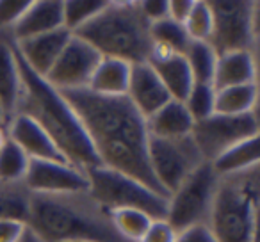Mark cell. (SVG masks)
Masks as SVG:
<instances>
[{
    "label": "cell",
    "mask_w": 260,
    "mask_h": 242,
    "mask_svg": "<svg viewBox=\"0 0 260 242\" xmlns=\"http://www.w3.org/2000/svg\"><path fill=\"white\" fill-rule=\"evenodd\" d=\"M6 137H8V135H6V128H0V146L4 145Z\"/></svg>",
    "instance_id": "cell-40"
},
{
    "label": "cell",
    "mask_w": 260,
    "mask_h": 242,
    "mask_svg": "<svg viewBox=\"0 0 260 242\" xmlns=\"http://www.w3.org/2000/svg\"><path fill=\"white\" fill-rule=\"evenodd\" d=\"M30 191L23 182L4 184L0 182V221H18L27 226Z\"/></svg>",
    "instance_id": "cell-24"
},
{
    "label": "cell",
    "mask_w": 260,
    "mask_h": 242,
    "mask_svg": "<svg viewBox=\"0 0 260 242\" xmlns=\"http://www.w3.org/2000/svg\"><path fill=\"white\" fill-rule=\"evenodd\" d=\"M20 66L13 43L6 34H0V101L4 105L9 119L15 116L16 101L20 94Z\"/></svg>",
    "instance_id": "cell-21"
},
{
    "label": "cell",
    "mask_w": 260,
    "mask_h": 242,
    "mask_svg": "<svg viewBox=\"0 0 260 242\" xmlns=\"http://www.w3.org/2000/svg\"><path fill=\"white\" fill-rule=\"evenodd\" d=\"M203 162L205 160H203L192 135L177 139L148 137L150 169L168 198Z\"/></svg>",
    "instance_id": "cell-9"
},
{
    "label": "cell",
    "mask_w": 260,
    "mask_h": 242,
    "mask_svg": "<svg viewBox=\"0 0 260 242\" xmlns=\"http://www.w3.org/2000/svg\"><path fill=\"white\" fill-rule=\"evenodd\" d=\"M105 4H107V0H62L64 29H68L73 34L84 23L93 20L105 8Z\"/></svg>",
    "instance_id": "cell-29"
},
{
    "label": "cell",
    "mask_w": 260,
    "mask_h": 242,
    "mask_svg": "<svg viewBox=\"0 0 260 242\" xmlns=\"http://www.w3.org/2000/svg\"><path fill=\"white\" fill-rule=\"evenodd\" d=\"M64 27L62 0H30L22 18L13 25L6 36L11 41H23L41 34L54 32Z\"/></svg>",
    "instance_id": "cell-16"
},
{
    "label": "cell",
    "mask_w": 260,
    "mask_h": 242,
    "mask_svg": "<svg viewBox=\"0 0 260 242\" xmlns=\"http://www.w3.org/2000/svg\"><path fill=\"white\" fill-rule=\"evenodd\" d=\"M219 177L241 173V171L251 169L260 166V148L258 137H251L248 141H242L239 145L232 146L224 153H221L214 162H210Z\"/></svg>",
    "instance_id": "cell-22"
},
{
    "label": "cell",
    "mask_w": 260,
    "mask_h": 242,
    "mask_svg": "<svg viewBox=\"0 0 260 242\" xmlns=\"http://www.w3.org/2000/svg\"><path fill=\"white\" fill-rule=\"evenodd\" d=\"M132 64L119 59L102 57L89 80L91 93L100 96H126Z\"/></svg>",
    "instance_id": "cell-20"
},
{
    "label": "cell",
    "mask_w": 260,
    "mask_h": 242,
    "mask_svg": "<svg viewBox=\"0 0 260 242\" xmlns=\"http://www.w3.org/2000/svg\"><path fill=\"white\" fill-rule=\"evenodd\" d=\"M214 101H216V89L210 84H194L184 100V105L196 123L214 114Z\"/></svg>",
    "instance_id": "cell-31"
},
{
    "label": "cell",
    "mask_w": 260,
    "mask_h": 242,
    "mask_svg": "<svg viewBox=\"0 0 260 242\" xmlns=\"http://www.w3.org/2000/svg\"><path fill=\"white\" fill-rule=\"evenodd\" d=\"M212 11V36L209 45L217 55L258 48V2L209 0Z\"/></svg>",
    "instance_id": "cell-7"
},
{
    "label": "cell",
    "mask_w": 260,
    "mask_h": 242,
    "mask_svg": "<svg viewBox=\"0 0 260 242\" xmlns=\"http://www.w3.org/2000/svg\"><path fill=\"white\" fill-rule=\"evenodd\" d=\"M194 121L185 109L184 101L170 100L162 109L146 118L148 137L159 139H177L191 135Z\"/></svg>",
    "instance_id": "cell-19"
},
{
    "label": "cell",
    "mask_w": 260,
    "mask_h": 242,
    "mask_svg": "<svg viewBox=\"0 0 260 242\" xmlns=\"http://www.w3.org/2000/svg\"><path fill=\"white\" fill-rule=\"evenodd\" d=\"M258 134L260 127L256 111L241 116L212 114L207 119L196 121L191 132L205 162H214L232 146L251 137H258Z\"/></svg>",
    "instance_id": "cell-10"
},
{
    "label": "cell",
    "mask_w": 260,
    "mask_h": 242,
    "mask_svg": "<svg viewBox=\"0 0 260 242\" xmlns=\"http://www.w3.org/2000/svg\"><path fill=\"white\" fill-rule=\"evenodd\" d=\"M217 184L219 175L214 171L212 164L203 162L168 198L166 221L175 231L209 223Z\"/></svg>",
    "instance_id": "cell-8"
},
{
    "label": "cell",
    "mask_w": 260,
    "mask_h": 242,
    "mask_svg": "<svg viewBox=\"0 0 260 242\" xmlns=\"http://www.w3.org/2000/svg\"><path fill=\"white\" fill-rule=\"evenodd\" d=\"M256 100H258V89L256 84H246V86H234L226 89L216 91V101H214V114L224 116H241L256 111Z\"/></svg>",
    "instance_id": "cell-23"
},
{
    "label": "cell",
    "mask_w": 260,
    "mask_h": 242,
    "mask_svg": "<svg viewBox=\"0 0 260 242\" xmlns=\"http://www.w3.org/2000/svg\"><path fill=\"white\" fill-rule=\"evenodd\" d=\"M18 242H43V240H40V238H38L36 235L29 230V228H25V231H23L22 238H20Z\"/></svg>",
    "instance_id": "cell-38"
},
{
    "label": "cell",
    "mask_w": 260,
    "mask_h": 242,
    "mask_svg": "<svg viewBox=\"0 0 260 242\" xmlns=\"http://www.w3.org/2000/svg\"><path fill=\"white\" fill-rule=\"evenodd\" d=\"M148 64L157 73L162 86L170 93L171 100L184 101L187 98L189 91L194 86V80H192L185 55L153 48L152 57L148 59Z\"/></svg>",
    "instance_id": "cell-17"
},
{
    "label": "cell",
    "mask_w": 260,
    "mask_h": 242,
    "mask_svg": "<svg viewBox=\"0 0 260 242\" xmlns=\"http://www.w3.org/2000/svg\"><path fill=\"white\" fill-rule=\"evenodd\" d=\"M189 70L194 84H210L212 86L214 72H216L217 54L209 43L202 41H191L187 52H185Z\"/></svg>",
    "instance_id": "cell-27"
},
{
    "label": "cell",
    "mask_w": 260,
    "mask_h": 242,
    "mask_svg": "<svg viewBox=\"0 0 260 242\" xmlns=\"http://www.w3.org/2000/svg\"><path fill=\"white\" fill-rule=\"evenodd\" d=\"M150 36L153 41V48L171 54L185 55L191 38L187 36V30L182 23H177L170 18H164L150 25Z\"/></svg>",
    "instance_id": "cell-25"
},
{
    "label": "cell",
    "mask_w": 260,
    "mask_h": 242,
    "mask_svg": "<svg viewBox=\"0 0 260 242\" xmlns=\"http://www.w3.org/2000/svg\"><path fill=\"white\" fill-rule=\"evenodd\" d=\"M25 228V224L18 221H0V242H18Z\"/></svg>",
    "instance_id": "cell-37"
},
{
    "label": "cell",
    "mask_w": 260,
    "mask_h": 242,
    "mask_svg": "<svg viewBox=\"0 0 260 242\" xmlns=\"http://www.w3.org/2000/svg\"><path fill=\"white\" fill-rule=\"evenodd\" d=\"M175 242H216L212 231L207 224H198V226L185 228L182 231H177Z\"/></svg>",
    "instance_id": "cell-35"
},
{
    "label": "cell",
    "mask_w": 260,
    "mask_h": 242,
    "mask_svg": "<svg viewBox=\"0 0 260 242\" xmlns=\"http://www.w3.org/2000/svg\"><path fill=\"white\" fill-rule=\"evenodd\" d=\"M184 27L191 41L209 43L212 36V11H210L209 0H194Z\"/></svg>",
    "instance_id": "cell-30"
},
{
    "label": "cell",
    "mask_w": 260,
    "mask_h": 242,
    "mask_svg": "<svg viewBox=\"0 0 260 242\" xmlns=\"http://www.w3.org/2000/svg\"><path fill=\"white\" fill-rule=\"evenodd\" d=\"M139 8L150 25L168 18V0H139Z\"/></svg>",
    "instance_id": "cell-34"
},
{
    "label": "cell",
    "mask_w": 260,
    "mask_h": 242,
    "mask_svg": "<svg viewBox=\"0 0 260 242\" xmlns=\"http://www.w3.org/2000/svg\"><path fill=\"white\" fill-rule=\"evenodd\" d=\"M30 0H0V34H8L22 18Z\"/></svg>",
    "instance_id": "cell-32"
},
{
    "label": "cell",
    "mask_w": 260,
    "mask_h": 242,
    "mask_svg": "<svg viewBox=\"0 0 260 242\" xmlns=\"http://www.w3.org/2000/svg\"><path fill=\"white\" fill-rule=\"evenodd\" d=\"M109 216H111V223L114 226L116 233L125 242H139L145 237L152 221H155L148 214L134 209L112 210V212H109Z\"/></svg>",
    "instance_id": "cell-26"
},
{
    "label": "cell",
    "mask_w": 260,
    "mask_h": 242,
    "mask_svg": "<svg viewBox=\"0 0 260 242\" xmlns=\"http://www.w3.org/2000/svg\"><path fill=\"white\" fill-rule=\"evenodd\" d=\"M72 38V32L64 27L54 30V32L41 34L36 38H29L23 41H11L16 54L22 57V61L36 73L38 77L45 79L55 61L59 59L61 52L64 50L66 43Z\"/></svg>",
    "instance_id": "cell-14"
},
{
    "label": "cell",
    "mask_w": 260,
    "mask_h": 242,
    "mask_svg": "<svg viewBox=\"0 0 260 242\" xmlns=\"http://www.w3.org/2000/svg\"><path fill=\"white\" fill-rule=\"evenodd\" d=\"M61 94L80 119L100 166L128 175L166 196L148 164L146 119L128 98L100 96L89 89L64 91Z\"/></svg>",
    "instance_id": "cell-1"
},
{
    "label": "cell",
    "mask_w": 260,
    "mask_h": 242,
    "mask_svg": "<svg viewBox=\"0 0 260 242\" xmlns=\"http://www.w3.org/2000/svg\"><path fill=\"white\" fill-rule=\"evenodd\" d=\"M6 135L11 139L30 160H54V162H68L61 150L41 127H38L27 116L15 114L8 121Z\"/></svg>",
    "instance_id": "cell-13"
},
{
    "label": "cell",
    "mask_w": 260,
    "mask_h": 242,
    "mask_svg": "<svg viewBox=\"0 0 260 242\" xmlns=\"http://www.w3.org/2000/svg\"><path fill=\"white\" fill-rule=\"evenodd\" d=\"M8 121H9V116H8V112H6L4 105H2V101H0V128H6V127H8Z\"/></svg>",
    "instance_id": "cell-39"
},
{
    "label": "cell",
    "mask_w": 260,
    "mask_h": 242,
    "mask_svg": "<svg viewBox=\"0 0 260 242\" xmlns=\"http://www.w3.org/2000/svg\"><path fill=\"white\" fill-rule=\"evenodd\" d=\"M194 0H168V18L184 25Z\"/></svg>",
    "instance_id": "cell-36"
},
{
    "label": "cell",
    "mask_w": 260,
    "mask_h": 242,
    "mask_svg": "<svg viewBox=\"0 0 260 242\" xmlns=\"http://www.w3.org/2000/svg\"><path fill=\"white\" fill-rule=\"evenodd\" d=\"M260 166L219 177L209 217L216 242H256Z\"/></svg>",
    "instance_id": "cell-5"
},
{
    "label": "cell",
    "mask_w": 260,
    "mask_h": 242,
    "mask_svg": "<svg viewBox=\"0 0 260 242\" xmlns=\"http://www.w3.org/2000/svg\"><path fill=\"white\" fill-rule=\"evenodd\" d=\"M256 84V54L246 50L217 55L212 87L216 91L234 86Z\"/></svg>",
    "instance_id": "cell-18"
},
{
    "label": "cell",
    "mask_w": 260,
    "mask_h": 242,
    "mask_svg": "<svg viewBox=\"0 0 260 242\" xmlns=\"http://www.w3.org/2000/svg\"><path fill=\"white\" fill-rule=\"evenodd\" d=\"M16 59L22 84L15 114L27 116L38 127L43 128L72 166L86 173L91 167L100 166L80 119L77 118L64 96L45 79L38 77L18 54Z\"/></svg>",
    "instance_id": "cell-2"
},
{
    "label": "cell",
    "mask_w": 260,
    "mask_h": 242,
    "mask_svg": "<svg viewBox=\"0 0 260 242\" xmlns=\"http://www.w3.org/2000/svg\"><path fill=\"white\" fill-rule=\"evenodd\" d=\"M23 184L32 194H66L89 191L87 173L70 162L30 160Z\"/></svg>",
    "instance_id": "cell-12"
},
{
    "label": "cell",
    "mask_w": 260,
    "mask_h": 242,
    "mask_svg": "<svg viewBox=\"0 0 260 242\" xmlns=\"http://www.w3.org/2000/svg\"><path fill=\"white\" fill-rule=\"evenodd\" d=\"M89 194L105 210L134 209L148 214L152 219H166L168 198L152 191L148 185L119 171L105 166L91 167L87 171Z\"/></svg>",
    "instance_id": "cell-6"
},
{
    "label": "cell",
    "mask_w": 260,
    "mask_h": 242,
    "mask_svg": "<svg viewBox=\"0 0 260 242\" xmlns=\"http://www.w3.org/2000/svg\"><path fill=\"white\" fill-rule=\"evenodd\" d=\"M126 98L145 119L162 109L171 100L170 93L148 62L132 66Z\"/></svg>",
    "instance_id": "cell-15"
},
{
    "label": "cell",
    "mask_w": 260,
    "mask_h": 242,
    "mask_svg": "<svg viewBox=\"0 0 260 242\" xmlns=\"http://www.w3.org/2000/svg\"><path fill=\"white\" fill-rule=\"evenodd\" d=\"M27 228L43 242H125L89 191L32 194Z\"/></svg>",
    "instance_id": "cell-3"
},
{
    "label": "cell",
    "mask_w": 260,
    "mask_h": 242,
    "mask_svg": "<svg viewBox=\"0 0 260 242\" xmlns=\"http://www.w3.org/2000/svg\"><path fill=\"white\" fill-rule=\"evenodd\" d=\"M175 238H177V231L173 230V226L166 219H155L152 221L145 237L139 242H175Z\"/></svg>",
    "instance_id": "cell-33"
},
{
    "label": "cell",
    "mask_w": 260,
    "mask_h": 242,
    "mask_svg": "<svg viewBox=\"0 0 260 242\" xmlns=\"http://www.w3.org/2000/svg\"><path fill=\"white\" fill-rule=\"evenodd\" d=\"M100 59L102 55L91 45L72 34L64 50L61 52L45 80L59 93L86 89Z\"/></svg>",
    "instance_id": "cell-11"
},
{
    "label": "cell",
    "mask_w": 260,
    "mask_h": 242,
    "mask_svg": "<svg viewBox=\"0 0 260 242\" xmlns=\"http://www.w3.org/2000/svg\"><path fill=\"white\" fill-rule=\"evenodd\" d=\"M102 57L128 64L148 62L153 52L150 23L143 16L139 0H107L105 8L75 32Z\"/></svg>",
    "instance_id": "cell-4"
},
{
    "label": "cell",
    "mask_w": 260,
    "mask_h": 242,
    "mask_svg": "<svg viewBox=\"0 0 260 242\" xmlns=\"http://www.w3.org/2000/svg\"><path fill=\"white\" fill-rule=\"evenodd\" d=\"M30 159L11 141L6 137L0 146V182L4 184H18L23 182L29 169Z\"/></svg>",
    "instance_id": "cell-28"
}]
</instances>
